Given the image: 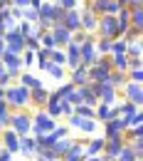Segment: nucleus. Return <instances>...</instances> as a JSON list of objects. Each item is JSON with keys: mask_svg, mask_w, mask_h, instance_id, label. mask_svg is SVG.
<instances>
[{"mask_svg": "<svg viewBox=\"0 0 143 161\" xmlns=\"http://www.w3.org/2000/svg\"><path fill=\"white\" fill-rule=\"evenodd\" d=\"M116 22H119V37H123L128 30H131V10L128 8H121L116 13Z\"/></svg>", "mask_w": 143, "mask_h": 161, "instance_id": "f3484780", "label": "nucleus"}, {"mask_svg": "<svg viewBox=\"0 0 143 161\" xmlns=\"http://www.w3.org/2000/svg\"><path fill=\"white\" fill-rule=\"evenodd\" d=\"M0 64L5 67V69H18V72H22V60L20 55H13V52H3V57H0Z\"/></svg>", "mask_w": 143, "mask_h": 161, "instance_id": "a211bd4d", "label": "nucleus"}, {"mask_svg": "<svg viewBox=\"0 0 143 161\" xmlns=\"http://www.w3.org/2000/svg\"><path fill=\"white\" fill-rule=\"evenodd\" d=\"M119 117V112H116V107H106V104H99L96 109H94V119L99 121V126L106 124L109 119H116Z\"/></svg>", "mask_w": 143, "mask_h": 161, "instance_id": "ddd939ff", "label": "nucleus"}, {"mask_svg": "<svg viewBox=\"0 0 143 161\" xmlns=\"http://www.w3.org/2000/svg\"><path fill=\"white\" fill-rule=\"evenodd\" d=\"M8 13H10V18H13L15 22H20V20H22V10H18V8H10Z\"/></svg>", "mask_w": 143, "mask_h": 161, "instance_id": "ea45409f", "label": "nucleus"}, {"mask_svg": "<svg viewBox=\"0 0 143 161\" xmlns=\"http://www.w3.org/2000/svg\"><path fill=\"white\" fill-rule=\"evenodd\" d=\"M10 8H18V10H25L27 8V0H8Z\"/></svg>", "mask_w": 143, "mask_h": 161, "instance_id": "58836bf2", "label": "nucleus"}, {"mask_svg": "<svg viewBox=\"0 0 143 161\" xmlns=\"http://www.w3.org/2000/svg\"><path fill=\"white\" fill-rule=\"evenodd\" d=\"M62 27H64V30H69V32H77V30H82V22H79V8H77V10H64Z\"/></svg>", "mask_w": 143, "mask_h": 161, "instance_id": "9d476101", "label": "nucleus"}, {"mask_svg": "<svg viewBox=\"0 0 143 161\" xmlns=\"http://www.w3.org/2000/svg\"><path fill=\"white\" fill-rule=\"evenodd\" d=\"M15 84H20V87H25V89H37V87H47V84H44L40 77H35L32 72H20V77H18V82H15Z\"/></svg>", "mask_w": 143, "mask_h": 161, "instance_id": "2eb2a0df", "label": "nucleus"}, {"mask_svg": "<svg viewBox=\"0 0 143 161\" xmlns=\"http://www.w3.org/2000/svg\"><path fill=\"white\" fill-rule=\"evenodd\" d=\"M94 42L96 40H86L79 45V57H82V67L84 69H89V67H94V62H96V50H94Z\"/></svg>", "mask_w": 143, "mask_h": 161, "instance_id": "1a4fd4ad", "label": "nucleus"}, {"mask_svg": "<svg viewBox=\"0 0 143 161\" xmlns=\"http://www.w3.org/2000/svg\"><path fill=\"white\" fill-rule=\"evenodd\" d=\"M49 35L54 37V45H57V50H64V47L69 45V40H72V32H69V30H64L62 25H54V27L49 30Z\"/></svg>", "mask_w": 143, "mask_h": 161, "instance_id": "9b49d317", "label": "nucleus"}, {"mask_svg": "<svg viewBox=\"0 0 143 161\" xmlns=\"http://www.w3.org/2000/svg\"><path fill=\"white\" fill-rule=\"evenodd\" d=\"M119 97H121L123 102H131V104H136V107H141V109H143V87H141V84L126 82L121 89H119Z\"/></svg>", "mask_w": 143, "mask_h": 161, "instance_id": "423d86ee", "label": "nucleus"}, {"mask_svg": "<svg viewBox=\"0 0 143 161\" xmlns=\"http://www.w3.org/2000/svg\"><path fill=\"white\" fill-rule=\"evenodd\" d=\"M136 159H138V154H136V151H133V149H131L128 144H123L121 154L116 156V161H136Z\"/></svg>", "mask_w": 143, "mask_h": 161, "instance_id": "2f4dec72", "label": "nucleus"}, {"mask_svg": "<svg viewBox=\"0 0 143 161\" xmlns=\"http://www.w3.org/2000/svg\"><path fill=\"white\" fill-rule=\"evenodd\" d=\"M47 97H49V87H37V89H30V107L44 109Z\"/></svg>", "mask_w": 143, "mask_h": 161, "instance_id": "f8f14e48", "label": "nucleus"}, {"mask_svg": "<svg viewBox=\"0 0 143 161\" xmlns=\"http://www.w3.org/2000/svg\"><path fill=\"white\" fill-rule=\"evenodd\" d=\"M42 3H44V0H27V8H32V10H37V8H40Z\"/></svg>", "mask_w": 143, "mask_h": 161, "instance_id": "79ce46f5", "label": "nucleus"}, {"mask_svg": "<svg viewBox=\"0 0 143 161\" xmlns=\"http://www.w3.org/2000/svg\"><path fill=\"white\" fill-rule=\"evenodd\" d=\"M49 136H52L54 141H59V139H67V136H72V129H69L67 124H57V126H54V131H52Z\"/></svg>", "mask_w": 143, "mask_h": 161, "instance_id": "c85d7f7f", "label": "nucleus"}, {"mask_svg": "<svg viewBox=\"0 0 143 161\" xmlns=\"http://www.w3.org/2000/svg\"><path fill=\"white\" fill-rule=\"evenodd\" d=\"M10 129H13L18 136H27V134L32 131V114H30L27 109L13 112V117H10Z\"/></svg>", "mask_w": 143, "mask_h": 161, "instance_id": "7ed1b4c3", "label": "nucleus"}, {"mask_svg": "<svg viewBox=\"0 0 143 161\" xmlns=\"http://www.w3.org/2000/svg\"><path fill=\"white\" fill-rule=\"evenodd\" d=\"M123 144H126L123 139L106 141V144H104V154H101V156H106V159H111V161H116V156L121 154V149H123Z\"/></svg>", "mask_w": 143, "mask_h": 161, "instance_id": "6ab92c4d", "label": "nucleus"}, {"mask_svg": "<svg viewBox=\"0 0 143 161\" xmlns=\"http://www.w3.org/2000/svg\"><path fill=\"white\" fill-rule=\"evenodd\" d=\"M128 8L136 10V8H143V0H128Z\"/></svg>", "mask_w": 143, "mask_h": 161, "instance_id": "37998d69", "label": "nucleus"}, {"mask_svg": "<svg viewBox=\"0 0 143 161\" xmlns=\"http://www.w3.org/2000/svg\"><path fill=\"white\" fill-rule=\"evenodd\" d=\"M111 69L116 72H128L131 69V60L126 55H111Z\"/></svg>", "mask_w": 143, "mask_h": 161, "instance_id": "b1692460", "label": "nucleus"}, {"mask_svg": "<svg viewBox=\"0 0 143 161\" xmlns=\"http://www.w3.org/2000/svg\"><path fill=\"white\" fill-rule=\"evenodd\" d=\"M0 146H3L10 156H15V154H20V136L8 126V129L0 131Z\"/></svg>", "mask_w": 143, "mask_h": 161, "instance_id": "0eeeda50", "label": "nucleus"}, {"mask_svg": "<svg viewBox=\"0 0 143 161\" xmlns=\"http://www.w3.org/2000/svg\"><path fill=\"white\" fill-rule=\"evenodd\" d=\"M74 141H77V139H72V136L54 141V144H52V151H54V156H57V159H64V156H67V151L74 146Z\"/></svg>", "mask_w": 143, "mask_h": 161, "instance_id": "412c9836", "label": "nucleus"}, {"mask_svg": "<svg viewBox=\"0 0 143 161\" xmlns=\"http://www.w3.org/2000/svg\"><path fill=\"white\" fill-rule=\"evenodd\" d=\"M59 121H54L52 117H47L44 114V109H37L35 114H32V136L37 139V136H44V134H52L54 131V126H57Z\"/></svg>", "mask_w": 143, "mask_h": 161, "instance_id": "f03ea898", "label": "nucleus"}, {"mask_svg": "<svg viewBox=\"0 0 143 161\" xmlns=\"http://www.w3.org/2000/svg\"><path fill=\"white\" fill-rule=\"evenodd\" d=\"M126 72H116V69H111V75H109V84L114 87V89H121L123 84H126Z\"/></svg>", "mask_w": 143, "mask_h": 161, "instance_id": "cd10ccee", "label": "nucleus"}, {"mask_svg": "<svg viewBox=\"0 0 143 161\" xmlns=\"http://www.w3.org/2000/svg\"><path fill=\"white\" fill-rule=\"evenodd\" d=\"M47 75H49V77H52L54 82H62V80H64V75H67V69H64L62 64H49Z\"/></svg>", "mask_w": 143, "mask_h": 161, "instance_id": "c756f323", "label": "nucleus"}, {"mask_svg": "<svg viewBox=\"0 0 143 161\" xmlns=\"http://www.w3.org/2000/svg\"><path fill=\"white\" fill-rule=\"evenodd\" d=\"M5 102L13 112L30 109V89H25L20 84H10V87H5Z\"/></svg>", "mask_w": 143, "mask_h": 161, "instance_id": "f257e3e1", "label": "nucleus"}, {"mask_svg": "<svg viewBox=\"0 0 143 161\" xmlns=\"http://www.w3.org/2000/svg\"><path fill=\"white\" fill-rule=\"evenodd\" d=\"M104 161H111V159H106V156H104Z\"/></svg>", "mask_w": 143, "mask_h": 161, "instance_id": "8fccbe9b", "label": "nucleus"}, {"mask_svg": "<svg viewBox=\"0 0 143 161\" xmlns=\"http://www.w3.org/2000/svg\"><path fill=\"white\" fill-rule=\"evenodd\" d=\"M32 161H42V159H32Z\"/></svg>", "mask_w": 143, "mask_h": 161, "instance_id": "603ef678", "label": "nucleus"}, {"mask_svg": "<svg viewBox=\"0 0 143 161\" xmlns=\"http://www.w3.org/2000/svg\"><path fill=\"white\" fill-rule=\"evenodd\" d=\"M116 112H119V117H123V119H131L136 112H141V107H136V104H131V102L119 99V102H116Z\"/></svg>", "mask_w": 143, "mask_h": 161, "instance_id": "5701e85b", "label": "nucleus"}, {"mask_svg": "<svg viewBox=\"0 0 143 161\" xmlns=\"http://www.w3.org/2000/svg\"><path fill=\"white\" fill-rule=\"evenodd\" d=\"M13 161H18V159H13Z\"/></svg>", "mask_w": 143, "mask_h": 161, "instance_id": "864d4df0", "label": "nucleus"}, {"mask_svg": "<svg viewBox=\"0 0 143 161\" xmlns=\"http://www.w3.org/2000/svg\"><path fill=\"white\" fill-rule=\"evenodd\" d=\"M22 20H25V22H32V25H35V22L40 20V15H37V10H32V8H25V10H22Z\"/></svg>", "mask_w": 143, "mask_h": 161, "instance_id": "e433bc0d", "label": "nucleus"}, {"mask_svg": "<svg viewBox=\"0 0 143 161\" xmlns=\"http://www.w3.org/2000/svg\"><path fill=\"white\" fill-rule=\"evenodd\" d=\"M3 52H5V42L0 40V57H3Z\"/></svg>", "mask_w": 143, "mask_h": 161, "instance_id": "49530a36", "label": "nucleus"}, {"mask_svg": "<svg viewBox=\"0 0 143 161\" xmlns=\"http://www.w3.org/2000/svg\"><path fill=\"white\" fill-rule=\"evenodd\" d=\"M136 161H143V156H138V159H136Z\"/></svg>", "mask_w": 143, "mask_h": 161, "instance_id": "09e8293b", "label": "nucleus"}, {"mask_svg": "<svg viewBox=\"0 0 143 161\" xmlns=\"http://www.w3.org/2000/svg\"><path fill=\"white\" fill-rule=\"evenodd\" d=\"M3 42H5V50L13 52V55H22L25 52V37H22L18 30H10L3 35Z\"/></svg>", "mask_w": 143, "mask_h": 161, "instance_id": "6e6552de", "label": "nucleus"}, {"mask_svg": "<svg viewBox=\"0 0 143 161\" xmlns=\"http://www.w3.org/2000/svg\"><path fill=\"white\" fill-rule=\"evenodd\" d=\"M74 114H77V117H84V119H94V109L86 107V104H77V107H74Z\"/></svg>", "mask_w": 143, "mask_h": 161, "instance_id": "473e14b6", "label": "nucleus"}, {"mask_svg": "<svg viewBox=\"0 0 143 161\" xmlns=\"http://www.w3.org/2000/svg\"><path fill=\"white\" fill-rule=\"evenodd\" d=\"M10 117H13V109L8 107L5 99H0V131L10 126Z\"/></svg>", "mask_w": 143, "mask_h": 161, "instance_id": "a878e982", "label": "nucleus"}, {"mask_svg": "<svg viewBox=\"0 0 143 161\" xmlns=\"http://www.w3.org/2000/svg\"><path fill=\"white\" fill-rule=\"evenodd\" d=\"M25 50L37 52V50H40V37H25Z\"/></svg>", "mask_w": 143, "mask_h": 161, "instance_id": "4c0bfd02", "label": "nucleus"}, {"mask_svg": "<svg viewBox=\"0 0 143 161\" xmlns=\"http://www.w3.org/2000/svg\"><path fill=\"white\" fill-rule=\"evenodd\" d=\"M104 136H91V139L84 144V154L86 156H99V154H104Z\"/></svg>", "mask_w": 143, "mask_h": 161, "instance_id": "dca6fc26", "label": "nucleus"}, {"mask_svg": "<svg viewBox=\"0 0 143 161\" xmlns=\"http://www.w3.org/2000/svg\"><path fill=\"white\" fill-rule=\"evenodd\" d=\"M126 47H128V45H126L123 37L114 40V42H111V55H126Z\"/></svg>", "mask_w": 143, "mask_h": 161, "instance_id": "72a5a7b5", "label": "nucleus"}, {"mask_svg": "<svg viewBox=\"0 0 143 161\" xmlns=\"http://www.w3.org/2000/svg\"><path fill=\"white\" fill-rule=\"evenodd\" d=\"M116 3H119L121 8H128V0H116Z\"/></svg>", "mask_w": 143, "mask_h": 161, "instance_id": "a18cd8bd", "label": "nucleus"}, {"mask_svg": "<svg viewBox=\"0 0 143 161\" xmlns=\"http://www.w3.org/2000/svg\"><path fill=\"white\" fill-rule=\"evenodd\" d=\"M52 161H62V159H52Z\"/></svg>", "mask_w": 143, "mask_h": 161, "instance_id": "3c124183", "label": "nucleus"}, {"mask_svg": "<svg viewBox=\"0 0 143 161\" xmlns=\"http://www.w3.org/2000/svg\"><path fill=\"white\" fill-rule=\"evenodd\" d=\"M13 159H15V156H10V154H8V151L0 146V161H13Z\"/></svg>", "mask_w": 143, "mask_h": 161, "instance_id": "a19ab883", "label": "nucleus"}, {"mask_svg": "<svg viewBox=\"0 0 143 161\" xmlns=\"http://www.w3.org/2000/svg\"><path fill=\"white\" fill-rule=\"evenodd\" d=\"M96 37H106V40H119V22L114 15H101L99 25H96Z\"/></svg>", "mask_w": 143, "mask_h": 161, "instance_id": "39448f33", "label": "nucleus"}, {"mask_svg": "<svg viewBox=\"0 0 143 161\" xmlns=\"http://www.w3.org/2000/svg\"><path fill=\"white\" fill-rule=\"evenodd\" d=\"M89 139H77L74 141V146L67 151V156L62 161H86V154H84V144H86Z\"/></svg>", "mask_w": 143, "mask_h": 161, "instance_id": "4468645a", "label": "nucleus"}, {"mask_svg": "<svg viewBox=\"0 0 143 161\" xmlns=\"http://www.w3.org/2000/svg\"><path fill=\"white\" fill-rule=\"evenodd\" d=\"M128 10H131V8H128ZM131 30H138V32H143V8L131 10Z\"/></svg>", "mask_w": 143, "mask_h": 161, "instance_id": "bb28decb", "label": "nucleus"}, {"mask_svg": "<svg viewBox=\"0 0 143 161\" xmlns=\"http://www.w3.org/2000/svg\"><path fill=\"white\" fill-rule=\"evenodd\" d=\"M67 126L82 131L84 136H94V134L99 131V121H96V119H84V117H77V114L67 117Z\"/></svg>", "mask_w": 143, "mask_h": 161, "instance_id": "20e7f679", "label": "nucleus"}, {"mask_svg": "<svg viewBox=\"0 0 143 161\" xmlns=\"http://www.w3.org/2000/svg\"><path fill=\"white\" fill-rule=\"evenodd\" d=\"M40 47H42V50H47V52L57 50V45H54V37H52L49 32H42V35H40Z\"/></svg>", "mask_w": 143, "mask_h": 161, "instance_id": "7c9ffc66", "label": "nucleus"}, {"mask_svg": "<svg viewBox=\"0 0 143 161\" xmlns=\"http://www.w3.org/2000/svg\"><path fill=\"white\" fill-rule=\"evenodd\" d=\"M69 82H72L74 87H84V84H89V80H86V69H84V67L72 69V72H69Z\"/></svg>", "mask_w": 143, "mask_h": 161, "instance_id": "393cba45", "label": "nucleus"}, {"mask_svg": "<svg viewBox=\"0 0 143 161\" xmlns=\"http://www.w3.org/2000/svg\"><path fill=\"white\" fill-rule=\"evenodd\" d=\"M86 161H104V156L99 154V156H86Z\"/></svg>", "mask_w": 143, "mask_h": 161, "instance_id": "c03bdc74", "label": "nucleus"}, {"mask_svg": "<svg viewBox=\"0 0 143 161\" xmlns=\"http://www.w3.org/2000/svg\"><path fill=\"white\" fill-rule=\"evenodd\" d=\"M0 99H5V87H0Z\"/></svg>", "mask_w": 143, "mask_h": 161, "instance_id": "de8ad7c7", "label": "nucleus"}, {"mask_svg": "<svg viewBox=\"0 0 143 161\" xmlns=\"http://www.w3.org/2000/svg\"><path fill=\"white\" fill-rule=\"evenodd\" d=\"M109 75H111V69H104V67H89L86 69V80L89 82H109Z\"/></svg>", "mask_w": 143, "mask_h": 161, "instance_id": "4be33fe9", "label": "nucleus"}, {"mask_svg": "<svg viewBox=\"0 0 143 161\" xmlns=\"http://www.w3.org/2000/svg\"><path fill=\"white\" fill-rule=\"evenodd\" d=\"M35 149H37V139H35L32 134L20 136V154L22 156H32V159H35Z\"/></svg>", "mask_w": 143, "mask_h": 161, "instance_id": "aec40b11", "label": "nucleus"}, {"mask_svg": "<svg viewBox=\"0 0 143 161\" xmlns=\"http://www.w3.org/2000/svg\"><path fill=\"white\" fill-rule=\"evenodd\" d=\"M74 89H77V87H74V84H72V82L67 80V82H62L59 87H57V89H54V92H57V94H59L62 99H64V97H67V94H72V92H74Z\"/></svg>", "mask_w": 143, "mask_h": 161, "instance_id": "f704fd0d", "label": "nucleus"}, {"mask_svg": "<svg viewBox=\"0 0 143 161\" xmlns=\"http://www.w3.org/2000/svg\"><path fill=\"white\" fill-rule=\"evenodd\" d=\"M57 5H59L62 10H77L79 5H82V0H54Z\"/></svg>", "mask_w": 143, "mask_h": 161, "instance_id": "c9c22d12", "label": "nucleus"}]
</instances>
